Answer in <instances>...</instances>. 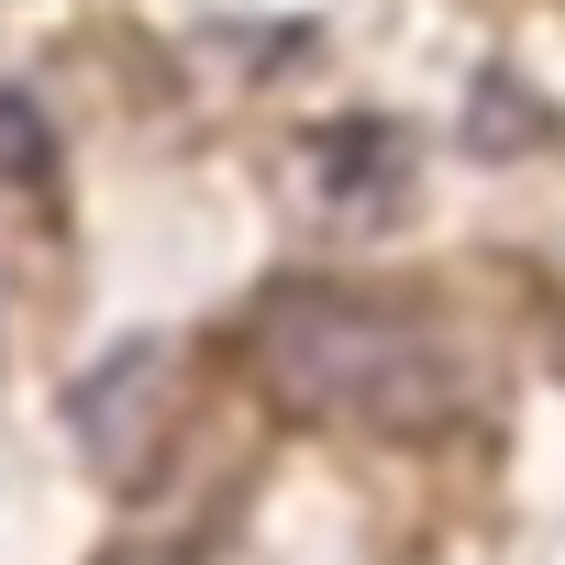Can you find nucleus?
<instances>
[{"label":"nucleus","mask_w":565,"mask_h":565,"mask_svg":"<svg viewBox=\"0 0 565 565\" xmlns=\"http://www.w3.org/2000/svg\"><path fill=\"white\" fill-rule=\"evenodd\" d=\"M244 355H255V388L277 411L333 422V433H399V444H422V433L466 422V366L422 322H399L366 289H333V277L266 289Z\"/></svg>","instance_id":"f257e3e1"},{"label":"nucleus","mask_w":565,"mask_h":565,"mask_svg":"<svg viewBox=\"0 0 565 565\" xmlns=\"http://www.w3.org/2000/svg\"><path fill=\"white\" fill-rule=\"evenodd\" d=\"M67 433H78L89 477H111V488H156L167 433H178V355H167L156 333L111 344V355L67 388Z\"/></svg>","instance_id":"f03ea898"},{"label":"nucleus","mask_w":565,"mask_h":565,"mask_svg":"<svg viewBox=\"0 0 565 565\" xmlns=\"http://www.w3.org/2000/svg\"><path fill=\"white\" fill-rule=\"evenodd\" d=\"M311 178H322L344 211H377V200H399V189H411L399 122H388V111H344V122H322V134H311Z\"/></svg>","instance_id":"7ed1b4c3"},{"label":"nucleus","mask_w":565,"mask_h":565,"mask_svg":"<svg viewBox=\"0 0 565 565\" xmlns=\"http://www.w3.org/2000/svg\"><path fill=\"white\" fill-rule=\"evenodd\" d=\"M543 145H565L554 100H543L521 67H477V78H466V156L521 167V156H543Z\"/></svg>","instance_id":"20e7f679"},{"label":"nucleus","mask_w":565,"mask_h":565,"mask_svg":"<svg viewBox=\"0 0 565 565\" xmlns=\"http://www.w3.org/2000/svg\"><path fill=\"white\" fill-rule=\"evenodd\" d=\"M0 178H23V189L56 178V122H45L23 89H0Z\"/></svg>","instance_id":"39448f33"},{"label":"nucleus","mask_w":565,"mask_h":565,"mask_svg":"<svg viewBox=\"0 0 565 565\" xmlns=\"http://www.w3.org/2000/svg\"><path fill=\"white\" fill-rule=\"evenodd\" d=\"M111 565H178V554H167V543H134V554H111Z\"/></svg>","instance_id":"423d86ee"}]
</instances>
